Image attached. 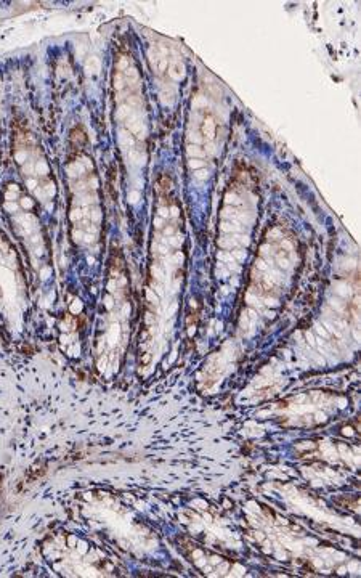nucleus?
I'll return each mask as SVG.
<instances>
[{"instance_id": "obj_2", "label": "nucleus", "mask_w": 361, "mask_h": 578, "mask_svg": "<svg viewBox=\"0 0 361 578\" xmlns=\"http://www.w3.org/2000/svg\"><path fill=\"white\" fill-rule=\"evenodd\" d=\"M169 76H171L174 81H183L185 79V65L182 62H174L169 65V70H167Z\"/></svg>"}, {"instance_id": "obj_15", "label": "nucleus", "mask_w": 361, "mask_h": 578, "mask_svg": "<svg viewBox=\"0 0 361 578\" xmlns=\"http://www.w3.org/2000/svg\"><path fill=\"white\" fill-rule=\"evenodd\" d=\"M201 106H206V100L203 97H196L195 102H193V108H201Z\"/></svg>"}, {"instance_id": "obj_1", "label": "nucleus", "mask_w": 361, "mask_h": 578, "mask_svg": "<svg viewBox=\"0 0 361 578\" xmlns=\"http://www.w3.org/2000/svg\"><path fill=\"white\" fill-rule=\"evenodd\" d=\"M201 132H203L204 140L207 142H212L217 135V124H215L214 119L206 118L204 119L203 127H201Z\"/></svg>"}, {"instance_id": "obj_13", "label": "nucleus", "mask_w": 361, "mask_h": 578, "mask_svg": "<svg viewBox=\"0 0 361 578\" xmlns=\"http://www.w3.org/2000/svg\"><path fill=\"white\" fill-rule=\"evenodd\" d=\"M190 167L191 169H195V171H198V169H203V167H206V163H204V161H201V159L191 158Z\"/></svg>"}, {"instance_id": "obj_7", "label": "nucleus", "mask_w": 361, "mask_h": 578, "mask_svg": "<svg viewBox=\"0 0 361 578\" xmlns=\"http://www.w3.org/2000/svg\"><path fill=\"white\" fill-rule=\"evenodd\" d=\"M34 169H36L39 176H47L50 172L49 166H47V163H44V161H39V163L34 164Z\"/></svg>"}, {"instance_id": "obj_10", "label": "nucleus", "mask_w": 361, "mask_h": 578, "mask_svg": "<svg viewBox=\"0 0 361 578\" xmlns=\"http://www.w3.org/2000/svg\"><path fill=\"white\" fill-rule=\"evenodd\" d=\"M129 114H130V108H127V106H121V108H119V110L116 111V119H119V121H122V119L129 118Z\"/></svg>"}, {"instance_id": "obj_4", "label": "nucleus", "mask_w": 361, "mask_h": 578, "mask_svg": "<svg viewBox=\"0 0 361 578\" xmlns=\"http://www.w3.org/2000/svg\"><path fill=\"white\" fill-rule=\"evenodd\" d=\"M124 86H126V78H124V74H114V89L118 90V92H121V90L124 89Z\"/></svg>"}, {"instance_id": "obj_18", "label": "nucleus", "mask_w": 361, "mask_h": 578, "mask_svg": "<svg viewBox=\"0 0 361 578\" xmlns=\"http://www.w3.org/2000/svg\"><path fill=\"white\" fill-rule=\"evenodd\" d=\"M196 177H198V179H206L207 177V171H198L196 172Z\"/></svg>"}, {"instance_id": "obj_17", "label": "nucleus", "mask_w": 361, "mask_h": 578, "mask_svg": "<svg viewBox=\"0 0 361 578\" xmlns=\"http://www.w3.org/2000/svg\"><path fill=\"white\" fill-rule=\"evenodd\" d=\"M130 203H137L138 198H140V193L134 192L130 193Z\"/></svg>"}, {"instance_id": "obj_16", "label": "nucleus", "mask_w": 361, "mask_h": 578, "mask_svg": "<svg viewBox=\"0 0 361 578\" xmlns=\"http://www.w3.org/2000/svg\"><path fill=\"white\" fill-rule=\"evenodd\" d=\"M26 184H28L29 190H36V187L37 185H39V182H37L36 179H28V182H26Z\"/></svg>"}, {"instance_id": "obj_3", "label": "nucleus", "mask_w": 361, "mask_h": 578, "mask_svg": "<svg viewBox=\"0 0 361 578\" xmlns=\"http://www.w3.org/2000/svg\"><path fill=\"white\" fill-rule=\"evenodd\" d=\"M20 198V188L17 185H9L7 192H5V201H18Z\"/></svg>"}, {"instance_id": "obj_8", "label": "nucleus", "mask_w": 361, "mask_h": 578, "mask_svg": "<svg viewBox=\"0 0 361 578\" xmlns=\"http://www.w3.org/2000/svg\"><path fill=\"white\" fill-rule=\"evenodd\" d=\"M129 68H130L129 58L126 57L119 58V62L116 63V70H118V73H124V71L129 70Z\"/></svg>"}, {"instance_id": "obj_9", "label": "nucleus", "mask_w": 361, "mask_h": 578, "mask_svg": "<svg viewBox=\"0 0 361 578\" xmlns=\"http://www.w3.org/2000/svg\"><path fill=\"white\" fill-rule=\"evenodd\" d=\"M20 208L21 209H25V211H29V209H33L34 208V201L31 200V198H23V196H21L20 200Z\"/></svg>"}, {"instance_id": "obj_12", "label": "nucleus", "mask_w": 361, "mask_h": 578, "mask_svg": "<svg viewBox=\"0 0 361 578\" xmlns=\"http://www.w3.org/2000/svg\"><path fill=\"white\" fill-rule=\"evenodd\" d=\"M158 73H164L167 71V58L166 57H159L158 58V65H156V70Z\"/></svg>"}, {"instance_id": "obj_14", "label": "nucleus", "mask_w": 361, "mask_h": 578, "mask_svg": "<svg viewBox=\"0 0 361 578\" xmlns=\"http://www.w3.org/2000/svg\"><path fill=\"white\" fill-rule=\"evenodd\" d=\"M122 74H124V78L129 79V81L130 79H132V81H137L138 79V71L135 70V68H129V70L124 71Z\"/></svg>"}, {"instance_id": "obj_11", "label": "nucleus", "mask_w": 361, "mask_h": 578, "mask_svg": "<svg viewBox=\"0 0 361 578\" xmlns=\"http://www.w3.org/2000/svg\"><path fill=\"white\" fill-rule=\"evenodd\" d=\"M15 159H17L18 164H23V166H25L26 159H28V153H26V150L17 151V153H15Z\"/></svg>"}, {"instance_id": "obj_5", "label": "nucleus", "mask_w": 361, "mask_h": 578, "mask_svg": "<svg viewBox=\"0 0 361 578\" xmlns=\"http://www.w3.org/2000/svg\"><path fill=\"white\" fill-rule=\"evenodd\" d=\"M187 151L188 155L193 156L195 159L204 158V156H206V151L201 150L198 145H190Z\"/></svg>"}, {"instance_id": "obj_6", "label": "nucleus", "mask_w": 361, "mask_h": 578, "mask_svg": "<svg viewBox=\"0 0 361 578\" xmlns=\"http://www.w3.org/2000/svg\"><path fill=\"white\" fill-rule=\"evenodd\" d=\"M87 70H89V73L97 74L100 71V60L97 57L90 58L89 62H87Z\"/></svg>"}]
</instances>
